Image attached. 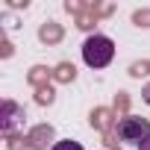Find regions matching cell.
Instances as JSON below:
<instances>
[{
  "instance_id": "cell-3",
  "label": "cell",
  "mask_w": 150,
  "mask_h": 150,
  "mask_svg": "<svg viewBox=\"0 0 150 150\" xmlns=\"http://www.w3.org/2000/svg\"><path fill=\"white\" fill-rule=\"evenodd\" d=\"M53 150H83V147H80L77 141H56Z\"/></svg>"
},
{
  "instance_id": "cell-2",
  "label": "cell",
  "mask_w": 150,
  "mask_h": 150,
  "mask_svg": "<svg viewBox=\"0 0 150 150\" xmlns=\"http://www.w3.org/2000/svg\"><path fill=\"white\" fill-rule=\"evenodd\" d=\"M150 135V121L147 118H138V115H127L118 121V141L124 144H141L144 138Z\"/></svg>"
},
{
  "instance_id": "cell-4",
  "label": "cell",
  "mask_w": 150,
  "mask_h": 150,
  "mask_svg": "<svg viewBox=\"0 0 150 150\" xmlns=\"http://www.w3.org/2000/svg\"><path fill=\"white\" fill-rule=\"evenodd\" d=\"M141 97H144V103H147V106H150V83H147V86H144V91H141Z\"/></svg>"
},
{
  "instance_id": "cell-5",
  "label": "cell",
  "mask_w": 150,
  "mask_h": 150,
  "mask_svg": "<svg viewBox=\"0 0 150 150\" xmlns=\"http://www.w3.org/2000/svg\"><path fill=\"white\" fill-rule=\"evenodd\" d=\"M138 150H150V135H147V138H144V141L138 144Z\"/></svg>"
},
{
  "instance_id": "cell-1",
  "label": "cell",
  "mask_w": 150,
  "mask_h": 150,
  "mask_svg": "<svg viewBox=\"0 0 150 150\" xmlns=\"http://www.w3.org/2000/svg\"><path fill=\"white\" fill-rule=\"evenodd\" d=\"M112 59H115V41L112 38L94 33L83 41V62L88 68H106Z\"/></svg>"
}]
</instances>
